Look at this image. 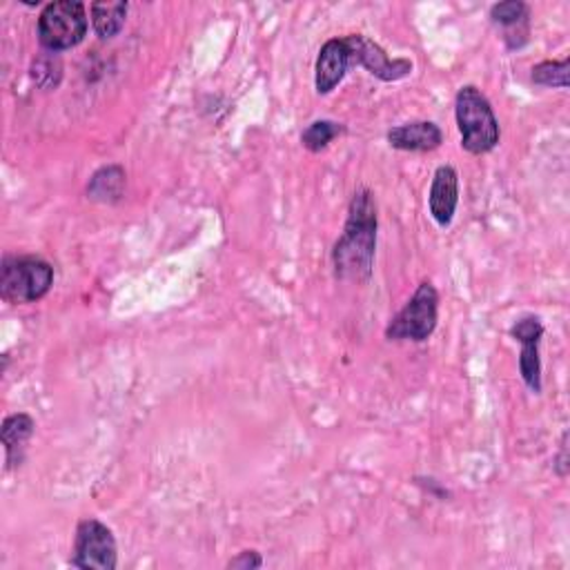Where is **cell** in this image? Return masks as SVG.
<instances>
[{"label":"cell","instance_id":"6da1fadb","mask_svg":"<svg viewBox=\"0 0 570 570\" xmlns=\"http://www.w3.org/2000/svg\"><path fill=\"white\" fill-rule=\"evenodd\" d=\"M377 203L368 188L355 192L348 205V218L332 248L334 276L341 281L368 283L375 272L377 257Z\"/></svg>","mask_w":570,"mask_h":570},{"label":"cell","instance_id":"7a4b0ae2","mask_svg":"<svg viewBox=\"0 0 570 570\" xmlns=\"http://www.w3.org/2000/svg\"><path fill=\"white\" fill-rule=\"evenodd\" d=\"M454 117L468 154H488L499 145L501 130L490 100L475 85H464L454 98Z\"/></svg>","mask_w":570,"mask_h":570},{"label":"cell","instance_id":"3957f363","mask_svg":"<svg viewBox=\"0 0 570 570\" xmlns=\"http://www.w3.org/2000/svg\"><path fill=\"white\" fill-rule=\"evenodd\" d=\"M54 285V265L40 257H5L0 268V297L8 304H36Z\"/></svg>","mask_w":570,"mask_h":570},{"label":"cell","instance_id":"277c9868","mask_svg":"<svg viewBox=\"0 0 570 570\" xmlns=\"http://www.w3.org/2000/svg\"><path fill=\"white\" fill-rule=\"evenodd\" d=\"M87 8L79 0H54L38 16V40L47 51H66L81 45L87 36Z\"/></svg>","mask_w":570,"mask_h":570},{"label":"cell","instance_id":"5b68a950","mask_svg":"<svg viewBox=\"0 0 570 570\" xmlns=\"http://www.w3.org/2000/svg\"><path fill=\"white\" fill-rule=\"evenodd\" d=\"M439 293L430 281H421L411 301L399 310L385 328L388 341H413L424 344L437 330Z\"/></svg>","mask_w":570,"mask_h":570},{"label":"cell","instance_id":"8992f818","mask_svg":"<svg viewBox=\"0 0 570 570\" xmlns=\"http://www.w3.org/2000/svg\"><path fill=\"white\" fill-rule=\"evenodd\" d=\"M70 563L81 570H117V537H114V533L103 522L94 518L81 520L76 526V539Z\"/></svg>","mask_w":570,"mask_h":570},{"label":"cell","instance_id":"52a82bcc","mask_svg":"<svg viewBox=\"0 0 570 570\" xmlns=\"http://www.w3.org/2000/svg\"><path fill=\"white\" fill-rule=\"evenodd\" d=\"M351 54H353V66H359L368 70V74L377 76L383 83H394L402 81L408 74H413V61L408 59H390L385 49L377 45L375 40L361 36V34H351L346 36Z\"/></svg>","mask_w":570,"mask_h":570},{"label":"cell","instance_id":"ba28073f","mask_svg":"<svg viewBox=\"0 0 570 570\" xmlns=\"http://www.w3.org/2000/svg\"><path fill=\"white\" fill-rule=\"evenodd\" d=\"M510 336L520 341V375L531 392L542 394V359H539V344L544 336V323L535 314H526L520 321L510 325Z\"/></svg>","mask_w":570,"mask_h":570},{"label":"cell","instance_id":"9c48e42d","mask_svg":"<svg viewBox=\"0 0 570 570\" xmlns=\"http://www.w3.org/2000/svg\"><path fill=\"white\" fill-rule=\"evenodd\" d=\"M353 68V54L346 38H330L323 43L317 56L314 68V87L319 96H328L336 85L346 79Z\"/></svg>","mask_w":570,"mask_h":570},{"label":"cell","instance_id":"30bf717a","mask_svg":"<svg viewBox=\"0 0 570 570\" xmlns=\"http://www.w3.org/2000/svg\"><path fill=\"white\" fill-rule=\"evenodd\" d=\"M460 205V175L452 165H439L428 192V207L439 227H448Z\"/></svg>","mask_w":570,"mask_h":570},{"label":"cell","instance_id":"8fae6325","mask_svg":"<svg viewBox=\"0 0 570 570\" xmlns=\"http://www.w3.org/2000/svg\"><path fill=\"white\" fill-rule=\"evenodd\" d=\"M490 21L503 32L508 49H522L531 38V8L522 0H508L490 8Z\"/></svg>","mask_w":570,"mask_h":570},{"label":"cell","instance_id":"7c38bea8","mask_svg":"<svg viewBox=\"0 0 570 570\" xmlns=\"http://www.w3.org/2000/svg\"><path fill=\"white\" fill-rule=\"evenodd\" d=\"M388 143L399 152H435L443 143V132L432 121H411L392 128Z\"/></svg>","mask_w":570,"mask_h":570},{"label":"cell","instance_id":"4fadbf2b","mask_svg":"<svg viewBox=\"0 0 570 570\" xmlns=\"http://www.w3.org/2000/svg\"><path fill=\"white\" fill-rule=\"evenodd\" d=\"M36 421L27 413L10 415L0 428V441L5 446V468L12 471L23 464L25 460V448L29 439L34 437Z\"/></svg>","mask_w":570,"mask_h":570},{"label":"cell","instance_id":"5bb4252c","mask_svg":"<svg viewBox=\"0 0 570 570\" xmlns=\"http://www.w3.org/2000/svg\"><path fill=\"white\" fill-rule=\"evenodd\" d=\"M130 5L123 0H105V3H92L90 14H92V27L100 40H109L114 36H119L121 29L126 27Z\"/></svg>","mask_w":570,"mask_h":570},{"label":"cell","instance_id":"9a60e30c","mask_svg":"<svg viewBox=\"0 0 570 570\" xmlns=\"http://www.w3.org/2000/svg\"><path fill=\"white\" fill-rule=\"evenodd\" d=\"M126 169L121 165H105L87 183V197L98 203H117L123 199Z\"/></svg>","mask_w":570,"mask_h":570},{"label":"cell","instance_id":"2e32d148","mask_svg":"<svg viewBox=\"0 0 570 570\" xmlns=\"http://www.w3.org/2000/svg\"><path fill=\"white\" fill-rule=\"evenodd\" d=\"M346 132V128L336 123V121H314L310 123L304 132H301V145L312 152L319 154L323 152L334 139H339L341 134Z\"/></svg>","mask_w":570,"mask_h":570},{"label":"cell","instance_id":"e0dca14e","mask_svg":"<svg viewBox=\"0 0 570 570\" xmlns=\"http://www.w3.org/2000/svg\"><path fill=\"white\" fill-rule=\"evenodd\" d=\"M32 79L40 90H56L63 79V63L54 51H47L32 63Z\"/></svg>","mask_w":570,"mask_h":570},{"label":"cell","instance_id":"ac0fdd59","mask_svg":"<svg viewBox=\"0 0 570 570\" xmlns=\"http://www.w3.org/2000/svg\"><path fill=\"white\" fill-rule=\"evenodd\" d=\"M568 70H570V59L563 61H544L533 68L531 81L542 87H557V90H568Z\"/></svg>","mask_w":570,"mask_h":570},{"label":"cell","instance_id":"d6986e66","mask_svg":"<svg viewBox=\"0 0 570 570\" xmlns=\"http://www.w3.org/2000/svg\"><path fill=\"white\" fill-rule=\"evenodd\" d=\"M263 566V557L257 550H244L235 559L227 561V568H241V570H254Z\"/></svg>","mask_w":570,"mask_h":570},{"label":"cell","instance_id":"ffe728a7","mask_svg":"<svg viewBox=\"0 0 570 570\" xmlns=\"http://www.w3.org/2000/svg\"><path fill=\"white\" fill-rule=\"evenodd\" d=\"M568 435H563V439H561V450H559V458L555 460L557 462V475L559 477H566L568 475V454H566V450H568Z\"/></svg>","mask_w":570,"mask_h":570}]
</instances>
